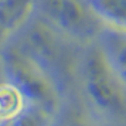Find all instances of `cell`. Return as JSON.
<instances>
[{"label": "cell", "mask_w": 126, "mask_h": 126, "mask_svg": "<svg viewBox=\"0 0 126 126\" xmlns=\"http://www.w3.org/2000/svg\"><path fill=\"white\" fill-rule=\"evenodd\" d=\"M35 7V0H0V46L21 27Z\"/></svg>", "instance_id": "obj_5"}, {"label": "cell", "mask_w": 126, "mask_h": 126, "mask_svg": "<svg viewBox=\"0 0 126 126\" xmlns=\"http://www.w3.org/2000/svg\"><path fill=\"white\" fill-rule=\"evenodd\" d=\"M103 30L126 35V0H85Z\"/></svg>", "instance_id": "obj_4"}, {"label": "cell", "mask_w": 126, "mask_h": 126, "mask_svg": "<svg viewBox=\"0 0 126 126\" xmlns=\"http://www.w3.org/2000/svg\"><path fill=\"white\" fill-rule=\"evenodd\" d=\"M84 75L86 92L99 109L106 112H122L125 109L123 84L116 77L101 47L88 54Z\"/></svg>", "instance_id": "obj_3"}, {"label": "cell", "mask_w": 126, "mask_h": 126, "mask_svg": "<svg viewBox=\"0 0 126 126\" xmlns=\"http://www.w3.org/2000/svg\"><path fill=\"white\" fill-rule=\"evenodd\" d=\"M35 7L44 23L71 38L88 41L103 31L85 0H35Z\"/></svg>", "instance_id": "obj_2"}, {"label": "cell", "mask_w": 126, "mask_h": 126, "mask_svg": "<svg viewBox=\"0 0 126 126\" xmlns=\"http://www.w3.org/2000/svg\"><path fill=\"white\" fill-rule=\"evenodd\" d=\"M6 81L12 82L33 105L51 110L57 105V91L43 64L21 44L7 46L3 51Z\"/></svg>", "instance_id": "obj_1"}, {"label": "cell", "mask_w": 126, "mask_h": 126, "mask_svg": "<svg viewBox=\"0 0 126 126\" xmlns=\"http://www.w3.org/2000/svg\"><path fill=\"white\" fill-rule=\"evenodd\" d=\"M27 103L30 102L12 82L4 81L0 84V122L14 118Z\"/></svg>", "instance_id": "obj_7"}, {"label": "cell", "mask_w": 126, "mask_h": 126, "mask_svg": "<svg viewBox=\"0 0 126 126\" xmlns=\"http://www.w3.org/2000/svg\"><path fill=\"white\" fill-rule=\"evenodd\" d=\"M102 51L119 81L126 86V35L102 31Z\"/></svg>", "instance_id": "obj_6"}, {"label": "cell", "mask_w": 126, "mask_h": 126, "mask_svg": "<svg viewBox=\"0 0 126 126\" xmlns=\"http://www.w3.org/2000/svg\"><path fill=\"white\" fill-rule=\"evenodd\" d=\"M0 126H48V110L30 103L14 118L0 122Z\"/></svg>", "instance_id": "obj_8"}, {"label": "cell", "mask_w": 126, "mask_h": 126, "mask_svg": "<svg viewBox=\"0 0 126 126\" xmlns=\"http://www.w3.org/2000/svg\"><path fill=\"white\" fill-rule=\"evenodd\" d=\"M69 126H86V125H84V123H79V122H75V123H71Z\"/></svg>", "instance_id": "obj_9"}]
</instances>
